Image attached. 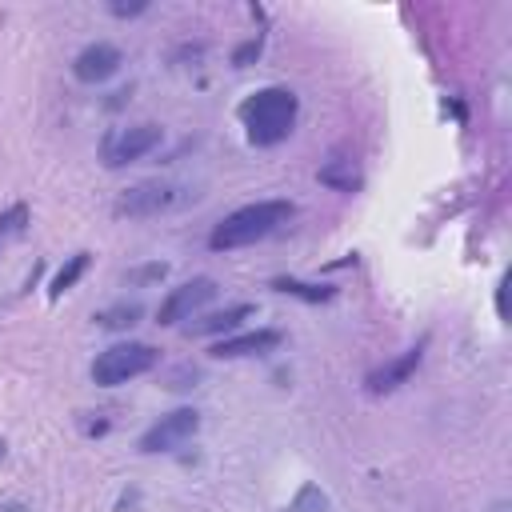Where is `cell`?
Masks as SVG:
<instances>
[{
  "mask_svg": "<svg viewBox=\"0 0 512 512\" xmlns=\"http://www.w3.org/2000/svg\"><path fill=\"white\" fill-rule=\"evenodd\" d=\"M492 512H508V504H504V500H500V504H496V508H492Z\"/></svg>",
  "mask_w": 512,
  "mask_h": 512,
  "instance_id": "21",
  "label": "cell"
},
{
  "mask_svg": "<svg viewBox=\"0 0 512 512\" xmlns=\"http://www.w3.org/2000/svg\"><path fill=\"white\" fill-rule=\"evenodd\" d=\"M496 312H500V320H508V276H500V284H496Z\"/></svg>",
  "mask_w": 512,
  "mask_h": 512,
  "instance_id": "18",
  "label": "cell"
},
{
  "mask_svg": "<svg viewBox=\"0 0 512 512\" xmlns=\"http://www.w3.org/2000/svg\"><path fill=\"white\" fill-rule=\"evenodd\" d=\"M216 296V280L212 276H196L180 288H172L164 296V304L156 308V324H176V320H188L196 308H204L208 300Z\"/></svg>",
  "mask_w": 512,
  "mask_h": 512,
  "instance_id": "6",
  "label": "cell"
},
{
  "mask_svg": "<svg viewBox=\"0 0 512 512\" xmlns=\"http://www.w3.org/2000/svg\"><path fill=\"white\" fill-rule=\"evenodd\" d=\"M156 356H160V352H156L152 344H136V340L112 344V348H104V352L92 360V380H96L100 388L128 384V380L152 372V368H156Z\"/></svg>",
  "mask_w": 512,
  "mask_h": 512,
  "instance_id": "3",
  "label": "cell"
},
{
  "mask_svg": "<svg viewBox=\"0 0 512 512\" xmlns=\"http://www.w3.org/2000/svg\"><path fill=\"white\" fill-rule=\"evenodd\" d=\"M280 332L276 328H256V332H244V336H228L212 348L216 360H240V356H264L272 348H280Z\"/></svg>",
  "mask_w": 512,
  "mask_h": 512,
  "instance_id": "9",
  "label": "cell"
},
{
  "mask_svg": "<svg viewBox=\"0 0 512 512\" xmlns=\"http://www.w3.org/2000/svg\"><path fill=\"white\" fill-rule=\"evenodd\" d=\"M180 200L176 184H164V180H144V184H132L120 200H116V216H156L164 208H172Z\"/></svg>",
  "mask_w": 512,
  "mask_h": 512,
  "instance_id": "7",
  "label": "cell"
},
{
  "mask_svg": "<svg viewBox=\"0 0 512 512\" xmlns=\"http://www.w3.org/2000/svg\"><path fill=\"white\" fill-rule=\"evenodd\" d=\"M84 268H88V252H76V256H68V264H64V268L52 276V284H48V296L56 300L60 292H68V288H72V284L84 276Z\"/></svg>",
  "mask_w": 512,
  "mask_h": 512,
  "instance_id": "12",
  "label": "cell"
},
{
  "mask_svg": "<svg viewBox=\"0 0 512 512\" xmlns=\"http://www.w3.org/2000/svg\"><path fill=\"white\" fill-rule=\"evenodd\" d=\"M168 272V264H148V268H140V272H132L128 280H156V276H164Z\"/></svg>",
  "mask_w": 512,
  "mask_h": 512,
  "instance_id": "19",
  "label": "cell"
},
{
  "mask_svg": "<svg viewBox=\"0 0 512 512\" xmlns=\"http://www.w3.org/2000/svg\"><path fill=\"white\" fill-rule=\"evenodd\" d=\"M248 140L256 148H272L280 140L292 136L296 128V116H300V100L292 88H280V84H268V88H256L240 108H236Z\"/></svg>",
  "mask_w": 512,
  "mask_h": 512,
  "instance_id": "1",
  "label": "cell"
},
{
  "mask_svg": "<svg viewBox=\"0 0 512 512\" xmlns=\"http://www.w3.org/2000/svg\"><path fill=\"white\" fill-rule=\"evenodd\" d=\"M252 316V304H232L224 312H212V316H200L188 324V336H208V332H224V328H236L240 320Z\"/></svg>",
  "mask_w": 512,
  "mask_h": 512,
  "instance_id": "11",
  "label": "cell"
},
{
  "mask_svg": "<svg viewBox=\"0 0 512 512\" xmlns=\"http://www.w3.org/2000/svg\"><path fill=\"white\" fill-rule=\"evenodd\" d=\"M276 288H280V292H292V296H304V300H312V304H316V300H332V296H336L332 288H324V284L316 288V284H304V280H276Z\"/></svg>",
  "mask_w": 512,
  "mask_h": 512,
  "instance_id": "17",
  "label": "cell"
},
{
  "mask_svg": "<svg viewBox=\"0 0 512 512\" xmlns=\"http://www.w3.org/2000/svg\"><path fill=\"white\" fill-rule=\"evenodd\" d=\"M0 512H32L28 504H0Z\"/></svg>",
  "mask_w": 512,
  "mask_h": 512,
  "instance_id": "20",
  "label": "cell"
},
{
  "mask_svg": "<svg viewBox=\"0 0 512 512\" xmlns=\"http://www.w3.org/2000/svg\"><path fill=\"white\" fill-rule=\"evenodd\" d=\"M120 64H124L120 48L96 40V44H88L84 52H76V60H72V76H76L80 84H104L108 76L120 72Z\"/></svg>",
  "mask_w": 512,
  "mask_h": 512,
  "instance_id": "8",
  "label": "cell"
},
{
  "mask_svg": "<svg viewBox=\"0 0 512 512\" xmlns=\"http://www.w3.org/2000/svg\"><path fill=\"white\" fill-rule=\"evenodd\" d=\"M140 304L132 300V304H116V308H104V312H96V324L100 328H132L136 320H140Z\"/></svg>",
  "mask_w": 512,
  "mask_h": 512,
  "instance_id": "14",
  "label": "cell"
},
{
  "mask_svg": "<svg viewBox=\"0 0 512 512\" xmlns=\"http://www.w3.org/2000/svg\"><path fill=\"white\" fill-rule=\"evenodd\" d=\"M200 432V412L196 408H176L168 416H160L144 436H140V452H172L180 444H188Z\"/></svg>",
  "mask_w": 512,
  "mask_h": 512,
  "instance_id": "5",
  "label": "cell"
},
{
  "mask_svg": "<svg viewBox=\"0 0 512 512\" xmlns=\"http://www.w3.org/2000/svg\"><path fill=\"white\" fill-rule=\"evenodd\" d=\"M292 216H296V204H292V200H256V204H244V208L228 212V216L212 228L208 244H212L216 252L244 248V244H256V240L280 232Z\"/></svg>",
  "mask_w": 512,
  "mask_h": 512,
  "instance_id": "2",
  "label": "cell"
},
{
  "mask_svg": "<svg viewBox=\"0 0 512 512\" xmlns=\"http://www.w3.org/2000/svg\"><path fill=\"white\" fill-rule=\"evenodd\" d=\"M320 180L332 184V188H340V192H352V188L360 184L352 160H332V164H324V168H320Z\"/></svg>",
  "mask_w": 512,
  "mask_h": 512,
  "instance_id": "13",
  "label": "cell"
},
{
  "mask_svg": "<svg viewBox=\"0 0 512 512\" xmlns=\"http://www.w3.org/2000/svg\"><path fill=\"white\" fill-rule=\"evenodd\" d=\"M420 356H424V344H416V348H408L400 360H392L388 368H380V372H372L368 376V388L372 392H392V388H400L412 372H416V364H420Z\"/></svg>",
  "mask_w": 512,
  "mask_h": 512,
  "instance_id": "10",
  "label": "cell"
},
{
  "mask_svg": "<svg viewBox=\"0 0 512 512\" xmlns=\"http://www.w3.org/2000/svg\"><path fill=\"white\" fill-rule=\"evenodd\" d=\"M160 128L156 124H132V128H112L108 136H104V144H100V160L108 164V168H124V164H132V160H140V156H148L156 144H160Z\"/></svg>",
  "mask_w": 512,
  "mask_h": 512,
  "instance_id": "4",
  "label": "cell"
},
{
  "mask_svg": "<svg viewBox=\"0 0 512 512\" xmlns=\"http://www.w3.org/2000/svg\"><path fill=\"white\" fill-rule=\"evenodd\" d=\"M288 512H332V500L320 492V484H304V488L292 496Z\"/></svg>",
  "mask_w": 512,
  "mask_h": 512,
  "instance_id": "15",
  "label": "cell"
},
{
  "mask_svg": "<svg viewBox=\"0 0 512 512\" xmlns=\"http://www.w3.org/2000/svg\"><path fill=\"white\" fill-rule=\"evenodd\" d=\"M28 228V208L24 204H12L8 212H0V244L12 240V236H24Z\"/></svg>",
  "mask_w": 512,
  "mask_h": 512,
  "instance_id": "16",
  "label": "cell"
}]
</instances>
